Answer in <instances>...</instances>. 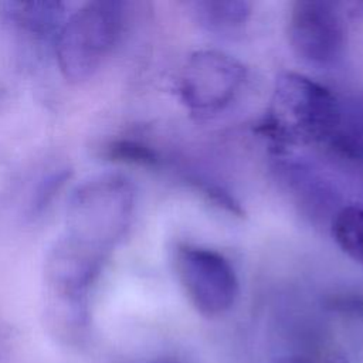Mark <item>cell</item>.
<instances>
[{
    "instance_id": "10",
    "label": "cell",
    "mask_w": 363,
    "mask_h": 363,
    "mask_svg": "<svg viewBox=\"0 0 363 363\" xmlns=\"http://www.w3.org/2000/svg\"><path fill=\"white\" fill-rule=\"evenodd\" d=\"M155 363H179V362L174 360V359H162V360H157Z\"/></svg>"
},
{
    "instance_id": "5",
    "label": "cell",
    "mask_w": 363,
    "mask_h": 363,
    "mask_svg": "<svg viewBox=\"0 0 363 363\" xmlns=\"http://www.w3.org/2000/svg\"><path fill=\"white\" fill-rule=\"evenodd\" d=\"M326 149L343 160L363 166V102L342 104L340 125Z\"/></svg>"
},
{
    "instance_id": "3",
    "label": "cell",
    "mask_w": 363,
    "mask_h": 363,
    "mask_svg": "<svg viewBox=\"0 0 363 363\" xmlns=\"http://www.w3.org/2000/svg\"><path fill=\"white\" fill-rule=\"evenodd\" d=\"M174 268L186 295L201 315L213 318L234 305L240 291L238 278L223 254L182 244L174 251Z\"/></svg>"
},
{
    "instance_id": "4",
    "label": "cell",
    "mask_w": 363,
    "mask_h": 363,
    "mask_svg": "<svg viewBox=\"0 0 363 363\" xmlns=\"http://www.w3.org/2000/svg\"><path fill=\"white\" fill-rule=\"evenodd\" d=\"M292 51L313 65H332L343 54L346 30L337 6L322 0L292 1L286 20Z\"/></svg>"
},
{
    "instance_id": "1",
    "label": "cell",
    "mask_w": 363,
    "mask_h": 363,
    "mask_svg": "<svg viewBox=\"0 0 363 363\" xmlns=\"http://www.w3.org/2000/svg\"><path fill=\"white\" fill-rule=\"evenodd\" d=\"M342 119V102L320 82L294 71L277 77L265 115L255 132L277 152L296 146H322L335 136Z\"/></svg>"
},
{
    "instance_id": "7",
    "label": "cell",
    "mask_w": 363,
    "mask_h": 363,
    "mask_svg": "<svg viewBox=\"0 0 363 363\" xmlns=\"http://www.w3.org/2000/svg\"><path fill=\"white\" fill-rule=\"evenodd\" d=\"M330 234L336 245L363 268V203L339 208L332 217Z\"/></svg>"
},
{
    "instance_id": "6",
    "label": "cell",
    "mask_w": 363,
    "mask_h": 363,
    "mask_svg": "<svg viewBox=\"0 0 363 363\" xmlns=\"http://www.w3.org/2000/svg\"><path fill=\"white\" fill-rule=\"evenodd\" d=\"M197 21L210 31H234L244 26L251 14V3L242 0H201L193 3Z\"/></svg>"
},
{
    "instance_id": "8",
    "label": "cell",
    "mask_w": 363,
    "mask_h": 363,
    "mask_svg": "<svg viewBox=\"0 0 363 363\" xmlns=\"http://www.w3.org/2000/svg\"><path fill=\"white\" fill-rule=\"evenodd\" d=\"M326 306L328 309L336 313L363 319V296H356V295L332 296L328 301Z\"/></svg>"
},
{
    "instance_id": "11",
    "label": "cell",
    "mask_w": 363,
    "mask_h": 363,
    "mask_svg": "<svg viewBox=\"0 0 363 363\" xmlns=\"http://www.w3.org/2000/svg\"><path fill=\"white\" fill-rule=\"evenodd\" d=\"M333 363H345V362H342V360H339V362H333Z\"/></svg>"
},
{
    "instance_id": "2",
    "label": "cell",
    "mask_w": 363,
    "mask_h": 363,
    "mask_svg": "<svg viewBox=\"0 0 363 363\" xmlns=\"http://www.w3.org/2000/svg\"><path fill=\"white\" fill-rule=\"evenodd\" d=\"M247 79L245 65L218 50H199L187 57L177 79V95L193 113L207 115L228 106Z\"/></svg>"
},
{
    "instance_id": "9",
    "label": "cell",
    "mask_w": 363,
    "mask_h": 363,
    "mask_svg": "<svg viewBox=\"0 0 363 363\" xmlns=\"http://www.w3.org/2000/svg\"><path fill=\"white\" fill-rule=\"evenodd\" d=\"M278 363H312V362L306 357H302V356H289V357H285V359L279 360Z\"/></svg>"
}]
</instances>
